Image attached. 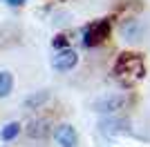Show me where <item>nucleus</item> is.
<instances>
[{"label":"nucleus","mask_w":150,"mask_h":147,"mask_svg":"<svg viewBox=\"0 0 150 147\" xmlns=\"http://www.w3.org/2000/svg\"><path fill=\"white\" fill-rule=\"evenodd\" d=\"M112 76L123 89L137 87L139 83L146 78L144 56L134 54V51H123V54H119L117 56V62H114V69H112Z\"/></svg>","instance_id":"1"},{"label":"nucleus","mask_w":150,"mask_h":147,"mask_svg":"<svg viewBox=\"0 0 150 147\" xmlns=\"http://www.w3.org/2000/svg\"><path fill=\"white\" fill-rule=\"evenodd\" d=\"M112 34V18H99L88 22L81 29V45L85 49L101 47L103 43H108V38Z\"/></svg>","instance_id":"2"},{"label":"nucleus","mask_w":150,"mask_h":147,"mask_svg":"<svg viewBox=\"0 0 150 147\" xmlns=\"http://www.w3.org/2000/svg\"><path fill=\"white\" fill-rule=\"evenodd\" d=\"M132 103V98L128 92H114V94H105L94 100L92 109L101 116H117L123 109H128V105Z\"/></svg>","instance_id":"3"},{"label":"nucleus","mask_w":150,"mask_h":147,"mask_svg":"<svg viewBox=\"0 0 150 147\" xmlns=\"http://www.w3.org/2000/svg\"><path fill=\"white\" fill-rule=\"evenodd\" d=\"M99 132L105 138H117V136H128L132 132V127H130V120L128 118H123V116H103L99 120Z\"/></svg>","instance_id":"4"},{"label":"nucleus","mask_w":150,"mask_h":147,"mask_svg":"<svg viewBox=\"0 0 150 147\" xmlns=\"http://www.w3.org/2000/svg\"><path fill=\"white\" fill-rule=\"evenodd\" d=\"M117 31H119V36L123 43L128 45H139L141 43V38H144V24H141V20L134 18V16H128V18H123L119 22V27H117Z\"/></svg>","instance_id":"5"},{"label":"nucleus","mask_w":150,"mask_h":147,"mask_svg":"<svg viewBox=\"0 0 150 147\" xmlns=\"http://www.w3.org/2000/svg\"><path fill=\"white\" fill-rule=\"evenodd\" d=\"M76 65H79V51L72 47L61 49V51H56L52 56V67L56 71H72Z\"/></svg>","instance_id":"6"},{"label":"nucleus","mask_w":150,"mask_h":147,"mask_svg":"<svg viewBox=\"0 0 150 147\" xmlns=\"http://www.w3.org/2000/svg\"><path fill=\"white\" fill-rule=\"evenodd\" d=\"M54 141L58 143V147H76L79 145V132H76L69 123H61L54 127Z\"/></svg>","instance_id":"7"},{"label":"nucleus","mask_w":150,"mask_h":147,"mask_svg":"<svg viewBox=\"0 0 150 147\" xmlns=\"http://www.w3.org/2000/svg\"><path fill=\"white\" fill-rule=\"evenodd\" d=\"M27 136L29 138H45V136L52 132V127H50V120L47 118H34V120L27 125Z\"/></svg>","instance_id":"8"},{"label":"nucleus","mask_w":150,"mask_h":147,"mask_svg":"<svg viewBox=\"0 0 150 147\" xmlns=\"http://www.w3.org/2000/svg\"><path fill=\"white\" fill-rule=\"evenodd\" d=\"M47 100H50V92H47V89H43V92H34L31 96H27L23 105H25V109L36 111V109H43Z\"/></svg>","instance_id":"9"},{"label":"nucleus","mask_w":150,"mask_h":147,"mask_svg":"<svg viewBox=\"0 0 150 147\" xmlns=\"http://www.w3.org/2000/svg\"><path fill=\"white\" fill-rule=\"evenodd\" d=\"M20 132H23V125H20L18 120H11V123H7L5 127L0 129V138L5 143H11V141H16L20 136Z\"/></svg>","instance_id":"10"},{"label":"nucleus","mask_w":150,"mask_h":147,"mask_svg":"<svg viewBox=\"0 0 150 147\" xmlns=\"http://www.w3.org/2000/svg\"><path fill=\"white\" fill-rule=\"evenodd\" d=\"M13 92V74L11 71H0V98H7Z\"/></svg>","instance_id":"11"},{"label":"nucleus","mask_w":150,"mask_h":147,"mask_svg":"<svg viewBox=\"0 0 150 147\" xmlns=\"http://www.w3.org/2000/svg\"><path fill=\"white\" fill-rule=\"evenodd\" d=\"M52 47H54V51L67 49V47H69V38H67V34H56V36L52 38Z\"/></svg>","instance_id":"12"},{"label":"nucleus","mask_w":150,"mask_h":147,"mask_svg":"<svg viewBox=\"0 0 150 147\" xmlns=\"http://www.w3.org/2000/svg\"><path fill=\"white\" fill-rule=\"evenodd\" d=\"M5 2H7L9 7H23V5L27 2V0H5Z\"/></svg>","instance_id":"13"}]
</instances>
